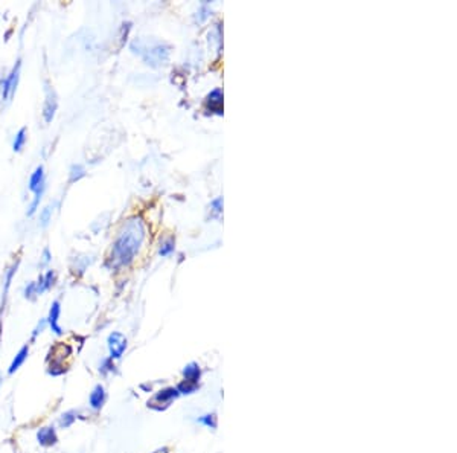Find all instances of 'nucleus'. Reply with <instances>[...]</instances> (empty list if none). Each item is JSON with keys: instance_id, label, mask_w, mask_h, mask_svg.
<instances>
[{"instance_id": "obj_1", "label": "nucleus", "mask_w": 457, "mask_h": 453, "mask_svg": "<svg viewBox=\"0 0 457 453\" xmlns=\"http://www.w3.org/2000/svg\"><path fill=\"white\" fill-rule=\"evenodd\" d=\"M145 235L146 228L144 220L140 217H130L122 224L116 240L113 241L110 255L107 258V267L111 270L128 267L139 255L140 249H142Z\"/></svg>"}, {"instance_id": "obj_2", "label": "nucleus", "mask_w": 457, "mask_h": 453, "mask_svg": "<svg viewBox=\"0 0 457 453\" xmlns=\"http://www.w3.org/2000/svg\"><path fill=\"white\" fill-rule=\"evenodd\" d=\"M130 48L133 50V54L139 55L148 66H153V67H159L165 65L170 58V46L165 45L163 41L148 43L139 39L131 43Z\"/></svg>"}, {"instance_id": "obj_3", "label": "nucleus", "mask_w": 457, "mask_h": 453, "mask_svg": "<svg viewBox=\"0 0 457 453\" xmlns=\"http://www.w3.org/2000/svg\"><path fill=\"white\" fill-rule=\"evenodd\" d=\"M20 72H22V60L19 58L13 66L2 81H0V101L2 102H10L17 92V86L20 81Z\"/></svg>"}, {"instance_id": "obj_4", "label": "nucleus", "mask_w": 457, "mask_h": 453, "mask_svg": "<svg viewBox=\"0 0 457 453\" xmlns=\"http://www.w3.org/2000/svg\"><path fill=\"white\" fill-rule=\"evenodd\" d=\"M58 110V97L54 87L48 86L45 87V102H43V119L46 124H50L54 121Z\"/></svg>"}, {"instance_id": "obj_5", "label": "nucleus", "mask_w": 457, "mask_h": 453, "mask_svg": "<svg viewBox=\"0 0 457 453\" xmlns=\"http://www.w3.org/2000/svg\"><path fill=\"white\" fill-rule=\"evenodd\" d=\"M109 344V351H110V359L118 360L122 357V354L127 350V337L119 333V331H113V333L107 339Z\"/></svg>"}, {"instance_id": "obj_6", "label": "nucleus", "mask_w": 457, "mask_h": 453, "mask_svg": "<svg viewBox=\"0 0 457 453\" xmlns=\"http://www.w3.org/2000/svg\"><path fill=\"white\" fill-rule=\"evenodd\" d=\"M206 109L210 113H217V115H221L223 113V90L221 89H214L206 97Z\"/></svg>"}, {"instance_id": "obj_7", "label": "nucleus", "mask_w": 457, "mask_h": 453, "mask_svg": "<svg viewBox=\"0 0 457 453\" xmlns=\"http://www.w3.org/2000/svg\"><path fill=\"white\" fill-rule=\"evenodd\" d=\"M60 315H61V304L60 301H54L50 304V309H49V315H48V325L50 327V330L54 331L57 336L63 334V328L60 327L58 320H60Z\"/></svg>"}, {"instance_id": "obj_8", "label": "nucleus", "mask_w": 457, "mask_h": 453, "mask_svg": "<svg viewBox=\"0 0 457 453\" xmlns=\"http://www.w3.org/2000/svg\"><path fill=\"white\" fill-rule=\"evenodd\" d=\"M35 283H37V295L39 296H41L43 293L49 292L52 289V287L55 285V283H57V273H55V270H52V269L46 270V272L43 273Z\"/></svg>"}, {"instance_id": "obj_9", "label": "nucleus", "mask_w": 457, "mask_h": 453, "mask_svg": "<svg viewBox=\"0 0 457 453\" xmlns=\"http://www.w3.org/2000/svg\"><path fill=\"white\" fill-rule=\"evenodd\" d=\"M46 185V173H45V167L43 165H39L37 168H35L28 180V189L34 194L35 191L40 189L41 187Z\"/></svg>"}, {"instance_id": "obj_10", "label": "nucleus", "mask_w": 457, "mask_h": 453, "mask_svg": "<svg viewBox=\"0 0 457 453\" xmlns=\"http://www.w3.org/2000/svg\"><path fill=\"white\" fill-rule=\"evenodd\" d=\"M177 395H179V391L177 389H174V388L163 389L161 392H157V394L154 395V398L148 405L151 406V407H154L156 405H163V407H166V406H168L172 402V400L177 398Z\"/></svg>"}, {"instance_id": "obj_11", "label": "nucleus", "mask_w": 457, "mask_h": 453, "mask_svg": "<svg viewBox=\"0 0 457 453\" xmlns=\"http://www.w3.org/2000/svg\"><path fill=\"white\" fill-rule=\"evenodd\" d=\"M37 440L41 446L49 447V446H54L58 438H57V433H55L54 428H41L37 432Z\"/></svg>"}, {"instance_id": "obj_12", "label": "nucleus", "mask_w": 457, "mask_h": 453, "mask_svg": "<svg viewBox=\"0 0 457 453\" xmlns=\"http://www.w3.org/2000/svg\"><path fill=\"white\" fill-rule=\"evenodd\" d=\"M104 402H105V389H104V386H101V385L95 386V389L90 392V397H89L90 407L95 409V411H100V409L104 405Z\"/></svg>"}, {"instance_id": "obj_13", "label": "nucleus", "mask_w": 457, "mask_h": 453, "mask_svg": "<svg viewBox=\"0 0 457 453\" xmlns=\"http://www.w3.org/2000/svg\"><path fill=\"white\" fill-rule=\"evenodd\" d=\"M54 212H55V203H49V205H46L45 208L41 209L40 215H39V226L41 229H46L48 226L50 224L52 217H54Z\"/></svg>"}, {"instance_id": "obj_14", "label": "nucleus", "mask_w": 457, "mask_h": 453, "mask_svg": "<svg viewBox=\"0 0 457 453\" xmlns=\"http://www.w3.org/2000/svg\"><path fill=\"white\" fill-rule=\"evenodd\" d=\"M46 188H48V185L41 187L40 189L35 191V193H34V197H32V200H31V203H29V206H28V211H26V215H28V217H34L35 212L39 211V209H40V203H41V200H43V196H45V193H46Z\"/></svg>"}, {"instance_id": "obj_15", "label": "nucleus", "mask_w": 457, "mask_h": 453, "mask_svg": "<svg viewBox=\"0 0 457 453\" xmlns=\"http://www.w3.org/2000/svg\"><path fill=\"white\" fill-rule=\"evenodd\" d=\"M86 176H87V170H86V167L83 163L70 165V168H69V182H70V184H76V182H80Z\"/></svg>"}, {"instance_id": "obj_16", "label": "nucleus", "mask_w": 457, "mask_h": 453, "mask_svg": "<svg viewBox=\"0 0 457 453\" xmlns=\"http://www.w3.org/2000/svg\"><path fill=\"white\" fill-rule=\"evenodd\" d=\"M26 142H28V130H26V127H22L13 139V151L20 153L25 148Z\"/></svg>"}, {"instance_id": "obj_17", "label": "nucleus", "mask_w": 457, "mask_h": 453, "mask_svg": "<svg viewBox=\"0 0 457 453\" xmlns=\"http://www.w3.org/2000/svg\"><path fill=\"white\" fill-rule=\"evenodd\" d=\"M28 356H29V346H28V345H25V346L22 348V350H20L19 353H17V356L14 357V360H13V363H11L10 370H8V372H10V374H14V372H15L17 370H19V368L22 367V365L25 363V360L28 359Z\"/></svg>"}, {"instance_id": "obj_18", "label": "nucleus", "mask_w": 457, "mask_h": 453, "mask_svg": "<svg viewBox=\"0 0 457 453\" xmlns=\"http://www.w3.org/2000/svg\"><path fill=\"white\" fill-rule=\"evenodd\" d=\"M174 252H175V240L172 237L161 241V248H159L161 257H170L174 254Z\"/></svg>"}, {"instance_id": "obj_19", "label": "nucleus", "mask_w": 457, "mask_h": 453, "mask_svg": "<svg viewBox=\"0 0 457 453\" xmlns=\"http://www.w3.org/2000/svg\"><path fill=\"white\" fill-rule=\"evenodd\" d=\"M183 376L186 377L188 381H194L197 383L198 381V377H200V367L197 363H189L188 367H184L183 370Z\"/></svg>"}, {"instance_id": "obj_20", "label": "nucleus", "mask_w": 457, "mask_h": 453, "mask_svg": "<svg viewBox=\"0 0 457 453\" xmlns=\"http://www.w3.org/2000/svg\"><path fill=\"white\" fill-rule=\"evenodd\" d=\"M210 219H219L223 214V198L217 197L210 202Z\"/></svg>"}, {"instance_id": "obj_21", "label": "nucleus", "mask_w": 457, "mask_h": 453, "mask_svg": "<svg viewBox=\"0 0 457 453\" xmlns=\"http://www.w3.org/2000/svg\"><path fill=\"white\" fill-rule=\"evenodd\" d=\"M23 296H25V298L26 299H29V301H32V299H35V298H37V283H35V281H31V283H28V284H26L25 285V289H23Z\"/></svg>"}, {"instance_id": "obj_22", "label": "nucleus", "mask_w": 457, "mask_h": 453, "mask_svg": "<svg viewBox=\"0 0 457 453\" xmlns=\"http://www.w3.org/2000/svg\"><path fill=\"white\" fill-rule=\"evenodd\" d=\"M76 420V412L75 411H69L66 414L61 415L60 418V424L63 426V428H70V426L74 424V421Z\"/></svg>"}, {"instance_id": "obj_23", "label": "nucleus", "mask_w": 457, "mask_h": 453, "mask_svg": "<svg viewBox=\"0 0 457 453\" xmlns=\"http://www.w3.org/2000/svg\"><path fill=\"white\" fill-rule=\"evenodd\" d=\"M197 388H198L197 383L184 380L183 383H180L179 388H177V391H179V392H182V394H191V392H194Z\"/></svg>"}, {"instance_id": "obj_24", "label": "nucleus", "mask_w": 457, "mask_h": 453, "mask_svg": "<svg viewBox=\"0 0 457 453\" xmlns=\"http://www.w3.org/2000/svg\"><path fill=\"white\" fill-rule=\"evenodd\" d=\"M52 261V252L49 248H45L41 252V259H40V266L41 267H48Z\"/></svg>"}, {"instance_id": "obj_25", "label": "nucleus", "mask_w": 457, "mask_h": 453, "mask_svg": "<svg viewBox=\"0 0 457 453\" xmlns=\"http://www.w3.org/2000/svg\"><path fill=\"white\" fill-rule=\"evenodd\" d=\"M201 424H205L207 426V428H212L215 429L217 428V421H215V415H205V417H201L200 420H198Z\"/></svg>"}, {"instance_id": "obj_26", "label": "nucleus", "mask_w": 457, "mask_h": 453, "mask_svg": "<svg viewBox=\"0 0 457 453\" xmlns=\"http://www.w3.org/2000/svg\"><path fill=\"white\" fill-rule=\"evenodd\" d=\"M48 325V322H46V319H43V320H40L39 322V325H37V328H35L34 330V333H32V337L35 339V337H37L39 334H41L43 333V330H45V327Z\"/></svg>"}, {"instance_id": "obj_27", "label": "nucleus", "mask_w": 457, "mask_h": 453, "mask_svg": "<svg viewBox=\"0 0 457 453\" xmlns=\"http://www.w3.org/2000/svg\"><path fill=\"white\" fill-rule=\"evenodd\" d=\"M2 381H4V380H2V376H0V385H2Z\"/></svg>"}]
</instances>
